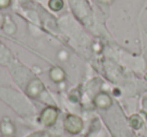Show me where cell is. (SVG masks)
I'll return each mask as SVG.
<instances>
[{"instance_id": "3", "label": "cell", "mask_w": 147, "mask_h": 137, "mask_svg": "<svg viewBox=\"0 0 147 137\" xmlns=\"http://www.w3.org/2000/svg\"><path fill=\"white\" fill-rule=\"evenodd\" d=\"M95 103L101 108H107L111 105V99L108 95L106 94H100L96 97Z\"/></svg>"}, {"instance_id": "1", "label": "cell", "mask_w": 147, "mask_h": 137, "mask_svg": "<svg viewBox=\"0 0 147 137\" xmlns=\"http://www.w3.org/2000/svg\"><path fill=\"white\" fill-rule=\"evenodd\" d=\"M63 126L69 133L77 134L82 130L83 121L81 120L80 117L76 116V115H69L63 122Z\"/></svg>"}, {"instance_id": "2", "label": "cell", "mask_w": 147, "mask_h": 137, "mask_svg": "<svg viewBox=\"0 0 147 137\" xmlns=\"http://www.w3.org/2000/svg\"><path fill=\"white\" fill-rule=\"evenodd\" d=\"M57 118V111L53 107H47L40 115V121L47 126H51L55 123Z\"/></svg>"}]
</instances>
